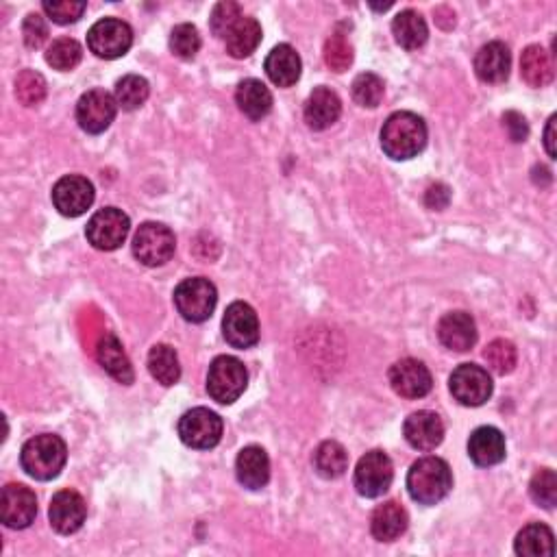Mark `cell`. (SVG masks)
Segmentation results:
<instances>
[{"instance_id":"obj_26","label":"cell","mask_w":557,"mask_h":557,"mask_svg":"<svg viewBox=\"0 0 557 557\" xmlns=\"http://www.w3.org/2000/svg\"><path fill=\"white\" fill-rule=\"evenodd\" d=\"M235 103H238L240 111L246 118L257 122L270 114L272 94L259 79H246L238 85V92H235Z\"/></svg>"},{"instance_id":"obj_19","label":"cell","mask_w":557,"mask_h":557,"mask_svg":"<svg viewBox=\"0 0 557 557\" xmlns=\"http://www.w3.org/2000/svg\"><path fill=\"white\" fill-rule=\"evenodd\" d=\"M438 338L451 351H470L477 342V327L473 316L466 312L444 314L438 325Z\"/></svg>"},{"instance_id":"obj_28","label":"cell","mask_w":557,"mask_h":557,"mask_svg":"<svg viewBox=\"0 0 557 557\" xmlns=\"http://www.w3.org/2000/svg\"><path fill=\"white\" fill-rule=\"evenodd\" d=\"M392 33H394L396 44L403 46L405 51H416V48L425 46L427 37H429L425 18L414 9H405L394 18Z\"/></svg>"},{"instance_id":"obj_5","label":"cell","mask_w":557,"mask_h":557,"mask_svg":"<svg viewBox=\"0 0 557 557\" xmlns=\"http://www.w3.org/2000/svg\"><path fill=\"white\" fill-rule=\"evenodd\" d=\"M216 303V286L205 277L185 279L175 290V307L188 323H205L212 318Z\"/></svg>"},{"instance_id":"obj_30","label":"cell","mask_w":557,"mask_h":557,"mask_svg":"<svg viewBox=\"0 0 557 557\" xmlns=\"http://www.w3.org/2000/svg\"><path fill=\"white\" fill-rule=\"evenodd\" d=\"M521 74L531 88H544L555 77L551 55L542 46H529L521 57Z\"/></svg>"},{"instance_id":"obj_4","label":"cell","mask_w":557,"mask_h":557,"mask_svg":"<svg viewBox=\"0 0 557 557\" xmlns=\"http://www.w3.org/2000/svg\"><path fill=\"white\" fill-rule=\"evenodd\" d=\"M249 383V373L238 357L220 355L209 366L207 392L220 405H231L240 399Z\"/></svg>"},{"instance_id":"obj_23","label":"cell","mask_w":557,"mask_h":557,"mask_svg":"<svg viewBox=\"0 0 557 557\" xmlns=\"http://www.w3.org/2000/svg\"><path fill=\"white\" fill-rule=\"evenodd\" d=\"M468 455L477 466H497L505 460V436L494 427H479L468 440Z\"/></svg>"},{"instance_id":"obj_8","label":"cell","mask_w":557,"mask_h":557,"mask_svg":"<svg viewBox=\"0 0 557 557\" xmlns=\"http://www.w3.org/2000/svg\"><path fill=\"white\" fill-rule=\"evenodd\" d=\"M179 438L190 449H214L222 438V418L207 407H194L179 420Z\"/></svg>"},{"instance_id":"obj_25","label":"cell","mask_w":557,"mask_h":557,"mask_svg":"<svg viewBox=\"0 0 557 557\" xmlns=\"http://www.w3.org/2000/svg\"><path fill=\"white\" fill-rule=\"evenodd\" d=\"M96 357H98V362H101V366L116 381L125 383V386L133 383V366L129 362L127 353L122 351V344L114 333H105V336L101 338V342H98V346H96Z\"/></svg>"},{"instance_id":"obj_42","label":"cell","mask_w":557,"mask_h":557,"mask_svg":"<svg viewBox=\"0 0 557 557\" xmlns=\"http://www.w3.org/2000/svg\"><path fill=\"white\" fill-rule=\"evenodd\" d=\"M242 18V11L240 5L235 3H220L214 7V14H212V31L220 40H225L227 33L231 31V27L235 22Z\"/></svg>"},{"instance_id":"obj_14","label":"cell","mask_w":557,"mask_h":557,"mask_svg":"<svg viewBox=\"0 0 557 557\" xmlns=\"http://www.w3.org/2000/svg\"><path fill=\"white\" fill-rule=\"evenodd\" d=\"M53 203L61 216L79 218L94 203V185L85 177L68 175L55 183Z\"/></svg>"},{"instance_id":"obj_13","label":"cell","mask_w":557,"mask_h":557,"mask_svg":"<svg viewBox=\"0 0 557 557\" xmlns=\"http://www.w3.org/2000/svg\"><path fill=\"white\" fill-rule=\"evenodd\" d=\"M222 336L233 349H251L259 342V318L249 303L235 301L222 318Z\"/></svg>"},{"instance_id":"obj_32","label":"cell","mask_w":557,"mask_h":557,"mask_svg":"<svg viewBox=\"0 0 557 557\" xmlns=\"http://www.w3.org/2000/svg\"><path fill=\"white\" fill-rule=\"evenodd\" d=\"M314 468L323 479H338L349 468V453L340 442L327 440L314 453Z\"/></svg>"},{"instance_id":"obj_44","label":"cell","mask_w":557,"mask_h":557,"mask_svg":"<svg viewBox=\"0 0 557 557\" xmlns=\"http://www.w3.org/2000/svg\"><path fill=\"white\" fill-rule=\"evenodd\" d=\"M24 44L29 48H40L48 40V27L46 20L40 14H29L22 24Z\"/></svg>"},{"instance_id":"obj_36","label":"cell","mask_w":557,"mask_h":557,"mask_svg":"<svg viewBox=\"0 0 557 557\" xmlns=\"http://www.w3.org/2000/svg\"><path fill=\"white\" fill-rule=\"evenodd\" d=\"M325 61L333 72L349 70L353 64V44L346 33L333 31L325 42Z\"/></svg>"},{"instance_id":"obj_7","label":"cell","mask_w":557,"mask_h":557,"mask_svg":"<svg viewBox=\"0 0 557 557\" xmlns=\"http://www.w3.org/2000/svg\"><path fill=\"white\" fill-rule=\"evenodd\" d=\"M129 231H131L129 216L122 212V209L105 207L90 218L85 235H88V240L94 249L116 251L125 244Z\"/></svg>"},{"instance_id":"obj_29","label":"cell","mask_w":557,"mask_h":557,"mask_svg":"<svg viewBox=\"0 0 557 557\" xmlns=\"http://www.w3.org/2000/svg\"><path fill=\"white\" fill-rule=\"evenodd\" d=\"M262 42V27L255 18H240L233 24L231 31L225 37L227 53L235 59H244L251 53H255V48Z\"/></svg>"},{"instance_id":"obj_1","label":"cell","mask_w":557,"mask_h":557,"mask_svg":"<svg viewBox=\"0 0 557 557\" xmlns=\"http://www.w3.org/2000/svg\"><path fill=\"white\" fill-rule=\"evenodd\" d=\"M427 146L425 120L412 111H396L381 129V148L388 157L403 162L423 153Z\"/></svg>"},{"instance_id":"obj_12","label":"cell","mask_w":557,"mask_h":557,"mask_svg":"<svg viewBox=\"0 0 557 557\" xmlns=\"http://www.w3.org/2000/svg\"><path fill=\"white\" fill-rule=\"evenodd\" d=\"M118 103L116 98L105 90L85 92L77 103V122L85 133L98 135L111 127L116 120Z\"/></svg>"},{"instance_id":"obj_27","label":"cell","mask_w":557,"mask_h":557,"mask_svg":"<svg viewBox=\"0 0 557 557\" xmlns=\"http://www.w3.org/2000/svg\"><path fill=\"white\" fill-rule=\"evenodd\" d=\"M407 529V512L396 501L379 505L370 518V531L379 542H394Z\"/></svg>"},{"instance_id":"obj_21","label":"cell","mask_w":557,"mask_h":557,"mask_svg":"<svg viewBox=\"0 0 557 557\" xmlns=\"http://www.w3.org/2000/svg\"><path fill=\"white\" fill-rule=\"evenodd\" d=\"M342 114V103L338 94L329 88H316L305 103V122L309 129L325 131L336 125Z\"/></svg>"},{"instance_id":"obj_2","label":"cell","mask_w":557,"mask_h":557,"mask_svg":"<svg viewBox=\"0 0 557 557\" xmlns=\"http://www.w3.org/2000/svg\"><path fill=\"white\" fill-rule=\"evenodd\" d=\"M453 488V473L440 457H423L407 473V492L420 505L440 503Z\"/></svg>"},{"instance_id":"obj_47","label":"cell","mask_w":557,"mask_h":557,"mask_svg":"<svg viewBox=\"0 0 557 557\" xmlns=\"http://www.w3.org/2000/svg\"><path fill=\"white\" fill-rule=\"evenodd\" d=\"M544 146H547V153L551 159H555V116L549 118L547 131H544Z\"/></svg>"},{"instance_id":"obj_16","label":"cell","mask_w":557,"mask_h":557,"mask_svg":"<svg viewBox=\"0 0 557 557\" xmlns=\"http://www.w3.org/2000/svg\"><path fill=\"white\" fill-rule=\"evenodd\" d=\"M48 518H51V525L57 534H77L85 518H88V505H85V499L79 492L61 490L53 497L51 507H48Z\"/></svg>"},{"instance_id":"obj_3","label":"cell","mask_w":557,"mask_h":557,"mask_svg":"<svg viewBox=\"0 0 557 557\" xmlns=\"http://www.w3.org/2000/svg\"><path fill=\"white\" fill-rule=\"evenodd\" d=\"M68 460L66 442L53 433H42V436L31 438L22 447L20 464L24 473L37 481H51L61 470H64Z\"/></svg>"},{"instance_id":"obj_41","label":"cell","mask_w":557,"mask_h":557,"mask_svg":"<svg viewBox=\"0 0 557 557\" xmlns=\"http://www.w3.org/2000/svg\"><path fill=\"white\" fill-rule=\"evenodd\" d=\"M529 494L531 499L544 507V510H553L557 503V475L553 470H538L529 484Z\"/></svg>"},{"instance_id":"obj_18","label":"cell","mask_w":557,"mask_h":557,"mask_svg":"<svg viewBox=\"0 0 557 557\" xmlns=\"http://www.w3.org/2000/svg\"><path fill=\"white\" fill-rule=\"evenodd\" d=\"M403 436L410 442V447L418 451H433L440 447L444 440V425L442 418L436 412L420 410L414 412L403 425Z\"/></svg>"},{"instance_id":"obj_37","label":"cell","mask_w":557,"mask_h":557,"mask_svg":"<svg viewBox=\"0 0 557 557\" xmlns=\"http://www.w3.org/2000/svg\"><path fill=\"white\" fill-rule=\"evenodd\" d=\"M16 98L24 107H37L46 98V79L35 70H22L16 79Z\"/></svg>"},{"instance_id":"obj_24","label":"cell","mask_w":557,"mask_h":557,"mask_svg":"<svg viewBox=\"0 0 557 557\" xmlns=\"http://www.w3.org/2000/svg\"><path fill=\"white\" fill-rule=\"evenodd\" d=\"M235 475L249 490H262L270 479V460L262 447H246L235 460Z\"/></svg>"},{"instance_id":"obj_6","label":"cell","mask_w":557,"mask_h":557,"mask_svg":"<svg viewBox=\"0 0 557 557\" xmlns=\"http://www.w3.org/2000/svg\"><path fill=\"white\" fill-rule=\"evenodd\" d=\"M177 240L166 225L159 222H144V225L133 235V255L140 264L155 268L164 266L175 255Z\"/></svg>"},{"instance_id":"obj_43","label":"cell","mask_w":557,"mask_h":557,"mask_svg":"<svg viewBox=\"0 0 557 557\" xmlns=\"http://www.w3.org/2000/svg\"><path fill=\"white\" fill-rule=\"evenodd\" d=\"M85 7H88V5H85V3H72V0H64V3H44L42 5L44 14L51 18L53 22H57V24L77 22L83 16Z\"/></svg>"},{"instance_id":"obj_35","label":"cell","mask_w":557,"mask_h":557,"mask_svg":"<svg viewBox=\"0 0 557 557\" xmlns=\"http://www.w3.org/2000/svg\"><path fill=\"white\" fill-rule=\"evenodd\" d=\"M83 57V48L77 40H70V37H61V40H55L46 51V64L53 66L59 72H68L74 70L81 64Z\"/></svg>"},{"instance_id":"obj_40","label":"cell","mask_w":557,"mask_h":557,"mask_svg":"<svg viewBox=\"0 0 557 557\" xmlns=\"http://www.w3.org/2000/svg\"><path fill=\"white\" fill-rule=\"evenodd\" d=\"M484 357H486V362L494 370V373L507 375L514 370L518 353H516V346L510 340H494V342L488 344V349L484 351Z\"/></svg>"},{"instance_id":"obj_38","label":"cell","mask_w":557,"mask_h":557,"mask_svg":"<svg viewBox=\"0 0 557 557\" xmlns=\"http://www.w3.org/2000/svg\"><path fill=\"white\" fill-rule=\"evenodd\" d=\"M170 51L179 59H194L196 53L201 51V35L194 24H179L170 33Z\"/></svg>"},{"instance_id":"obj_17","label":"cell","mask_w":557,"mask_h":557,"mask_svg":"<svg viewBox=\"0 0 557 557\" xmlns=\"http://www.w3.org/2000/svg\"><path fill=\"white\" fill-rule=\"evenodd\" d=\"M388 377H390L392 390L399 396H403V399H423V396H427L433 388L429 368L423 362L412 360V357L396 362L390 368Z\"/></svg>"},{"instance_id":"obj_33","label":"cell","mask_w":557,"mask_h":557,"mask_svg":"<svg viewBox=\"0 0 557 557\" xmlns=\"http://www.w3.org/2000/svg\"><path fill=\"white\" fill-rule=\"evenodd\" d=\"M514 549L518 555H525V557L551 555L553 553V531L542 523H531L516 536Z\"/></svg>"},{"instance_id":"obj_34","label":"cell","mask_w":557,"mask_h":557,"mask_svg":"<svg viewBox=\"0 0 557 557\" xmlns=\"http://www.w3.org/2000/svg\"><path fill=\"white\" fill-rule=\"evenodd\" d=\"M148 94H151V88H148V81L140 74H127V77H122L116 83V103L118 107L127 109V111H135L140 109Z\"/></svg>"},{"instance_id":"obj_11","label":"cell","mask_w":557,"mask_h":557,"mask_svg":"<svg viewBox=\"0 0 557 557\" xmlns=\"http://www.w3.org/2000/svg\"><path fill=\"white\" fill-rule=\"evenodd\" d=\"M453 399L466 407L484 405L492 396V379L488 370L477 364H462L453 370L449 379Z\"/></svg>"},{"instance_id":"obj_22","label":"cell","mask_w":557,"mask_h":557,"mask_svg":"<svg viewBox=\"0 0 557 557\" xmlns=\"http://www.w3.org/2000/svg\"><path fill=\"white\" fill-rule=\"evenodd\" d=\"M264 68L272 83L279 85V88H292L301 79L303 64L299 53L290 44H279L268 53Z\"/></svg>"},{"instance_id":"obj_46","label":"cell","mask_w":557,"mask_h":557,"mask_svg":"<svg viewBox=\"0 0 557 557\" xmlns=\"http://www.w3.org/2000/svg\"><path fill=\"white\" fill-rule=\"evenodd\" d=\"M449 201H451V190L444 183L431 185V188L427 190V196H425L427 207H431V209H444V207L449 205Z\"/></svg>"},{"instance_id":"obj_31","label":"cell","mask_w":557,"mask_h":557,"mask_svg":"<svg viewBox=\"0 0 557 557\" xmlns=\"http://www.w3.org/2000/svg\"><path fill=\"white\" fill-rule=\"evenodd\" d=\"M148 370L162 386H175L181 379V366L177 351L168 344H155L148 353Z\"/></svg>"},{"instance_id":"obj_10","label":"cell","mask_w":557,"mask_h":557,"mask_svg":"<svg viewBox=\"0 0 557 557\" xmlns=\"http://www.w3.org/2000/svg\"><path fill=\"white\" fill-rule=\"evenodd\" d=\"M133 44V31L127 22L118 18L98 20L88 33L90 51L101 59H118L127 55Z\"/></svg>"},{"instance_id":"obj_45","label":"cell","mask_w":557,"mask_h":557,"mask_svg":"<svg viewBox=\"0 0 557 557\" xmlns=\"http://www.w3.org/2000/svg\"><path fill=\"white\" fill-rule=\"evenodd\" d=\"M503 127L507 131V135H510V140L516 144H521L529 138L527 120L518 114V111H507V114L503 116Z\"/></svg>"},{"instance_id":"obj_15","label":"cell","mask_w":557,"mask_h":557,"mask_svg":"<svg viewBox=\"0 0 557 557\" xmlns=\"http://www.w3.org/2000/svg\"><path fill=\"white\" fill-rule=\"evenodd\" d=\"M37 516L35 492L22 484H9L0 494V518L9 529H27Z\"/></svg>"},{"instance_id":"obj_9","label":"cell","mask_w":557,"mask_h":557,"mask_svg":"<svg viewBox=\"0 0 557 557\" xmlns=\"http://www.w3.org/2000/svg\"><path fill=\"white\" fill-rule=\"evenodd\" d=\"M394 466L383 451L366 453L355 468V488L366 499H377L392 486Z\"/></svg>"},{"instance_id":"obj_20","label":"cell","mask_w":557,"mask_h":557,"mask_svg":"<svg viewBox=\"0 0 557 557\" xmlns=\"http://www.w3.org/2000/svg\"><path fill=\"white\" fill-rule=\"evenodd\" d=\"M512 68V55L510 48L503 42H490L486 46L479 48V53L475 57V72L477 77L484 83H503L510 77Z\"/></svg>"},{"instance_id":"obj_39","label":"cell","mask_w":557,"mask_h":557,"mask_svg":"<svg viewBox=\"0 0 557 557\" xmlns=\"http://www.w3.org/2000/svg\"><path fill=\"white\" fill-rule=\"evenodd\" d=\"M351 92H353V101L357 105H362V107H377L381 103V98H383V92H386V88H383V81L377 77V74L373 72H362L360 77H357L351 85Z\"/></svg>"}]
</instances>
